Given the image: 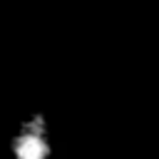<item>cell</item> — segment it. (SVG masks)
<instances>
[{"label":"cell","instance_id":"6da1fadb","mask_svg":"<svg viewBox=\"0 0 159 159\" xmlns=\"http://www.w3.org/2000/svg\"><path fill=\"white\" fill-rule=\"evenodd\" d=\"M50 132L42 114H27L12 122L7 137L10 159H50Z\"/></svg>","mask_w":159,"mask_h":159}]
</instances>
